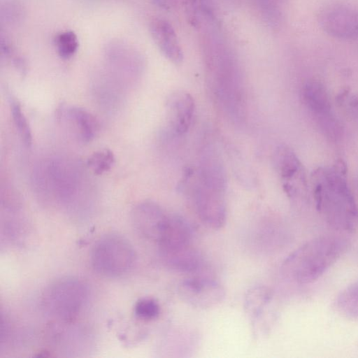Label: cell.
Instances as JSON below:
<instances>
[{
	"label": "cell",
	"mask_w": 358,
	"mask_h": 358,
	"mask_svg": "<svg viewBox=\"0 0 358 358\" xmlns=\"http://www.w3.org/2000/svg\"><path fill=\"white\" fill-rule=\"evenodd\" d=\"M205 48L210 87L222 110L233 120H241L245 110L244 87L234 56L217 36L210 35Z\"/></svg>",
	"instance_id": "1"
},
{
	"label": "cell",
	"mask_w": 358,
	"mask_h": 358,
	"mask_svg": "<svg viewBox=\"0 0 358 358\" xmlns=\"http://www.w3.org/2000/svg\"><path fill=\"white\" fill-rule=\"evenodd\" d=\"M9 105L11 116L17 132L27 147H30L32 143L31 131L28 121L22 110V107L17 99L10 96Z\"/></svg>",
	"instance_id": "18"
},
{
	"label": "cell",
	"mask_w": 358,
	"mask_h": 358,
	"mask_svg": "<svg viewBox=\"0 0 358 358\" xmlns=\"http://www.w3.org/2000/svg\"><path fill=\"white\" fill-rule=\"evenodd\" d=\"M273 161L285 192L290 197L295 196L299 185H305L302 166L297 156L290 148L280 145L273 153Z\"/></svg>",
	"instance_id": "10"
},
{
	"label": "cell",
	"mask_w": 358,
	"mask_h": 358,
	"mask_svg": "<svg viewBox=\"0 0 358 358\" xmlns=\"http://www.w3.org/2000/svg\"><path fill=\"white\" fill-rule=\"evenodd\" d=\"M89 298L86 283L76 277L60 278L44 290L41 305L45 313L59 323H70L81 313Z\"/></svg>",
	"instance_id": "4"
},
{
	"label": "cell",
	"mask_w": 358,
	"mask_h": 358,
	"mask_svg": "<svg viewBox=\"0 0 358 358\" xmlns=\"http://www.w3.org/2000/svg\"><path fill=\"white\" fill-rule=\"evenodd\" d=\"M194 101L187 92L177 90L170 94L166 102L169 129L173 136L185 134L192 123Z\"/></svg>",
	"instance_id": "12"
},
{
	"label": "cell",
	"mask_w": 358,
	"mask_h": 358,
	"mask_svg": "<svg viewBox=\"0 0 358 358\" xmlns=\"http://www.w3.org/2000/svg\"><path fill=\"white\" fill-rule=\"evenodd\" d=\"M349 105L354 113L358 115V96H352L349 100Z\"/></svg>",
	"instance_id": "25"
},
{
	"label": "cell",
	"mask_w": 358,
	"mask_h": 358,
	"mask_svg": "<svg viewBox=\"0 0 358 358\" xmlns=\"http://www.w3.org/2000/svg\"><path fill=\"white\" fill-rule=\"evenodd\" d=\"M151 37L161 53L169 62L180 65L184 55L172 24L163 18L152 19L149 25Z\"/></svg>",
	"instance_id": "13"
},
{
	"label": "cell",
	"mask_w": 358,
	"mask_h": 358,
	"mask_svg": "<svg viewBox=\"0 0 358 358\" xmlns=\"http://www.w3.org/2000/svg\"><path fill=\"white\" fill-rule=\"evenodd\" d=\"M345 239L335 236H321L306 242L284 261L282 275L299 284L311 283L320 278L346 251Z\"/></svg>",
	"instance_id": "3"
},
{
	"label": "cell",
	"mask_w": 358,
	"mask_h": 358,
	"mask_svg": "<svg viewBox=\"0 0 358 358\" xmlns=\"http://www.w3.org/2000/svg\"><path fill=\"white\" fill-rule=\"evenodd\" d=\"M316 171L315 199L327 222L336 230L352 232L358 226V208L345 179V168Z\"/></svg>",
	"instance_id": "2"
},
{
	"label": "cell",
	"mask_w": 358,
	"mask_h": 358,
	"mask_svg": "<svg viewBox=\"0 0 358 358\" xmlns=\"http://www.w3.org/2000/svg\"><path fill=\"white\" fill-rule=\"evenodd\" d=\"M336 303L343 313L358 318V282L343 290L338 297Z\"/></svg>",
	"instance_id": "20"
},
{
	"label": "cell",
	"mask_w": 358,
	"mask_h": 358,
	"mask_svg": "<svg viewBox=\"0 0 358 358\" xmlns=\"http://www.w3.org/2000/svg\"><path fill=\"white\" fill-rule=\"evenodd\" d=\"M178 294L188 305L201 309L213 308L225 297L224 287L217 281L206 278H192L178 286Z\"/></svg>",
	"instance_id": "7"
},
{
	"label": "cell",
	"mask_w": 358,
	"mask_h": 358,
	"mask_svg": "<svg viewBox=\"0 0 358 358\" xmlns=\"http://www.w3.org/2000/svg\"><path fill=\"white\" fill-rule=\"evenodd\" d=\"M135 259V251L130 242L122 236L114 234L100 238L90 253L93 268L108 277L127 273L133 266Z\"/></svg>",
	"instance_id": "5"
},
{
	"label": "cell",
	"mask_w": 358,
	"mask_h": 358,
	"mask_svg": "<svg viewBox=\"0 0 358 358\" xmlns=\"http://www.w3.org/2000/svg\"><path fill=\"white\" fill-rule=\"evenodd\" d=\"M190 195L195 210L203 224L213 229L222 228L226 221L225 192L199 182L193 169H187L180 185Z\"/></svg>",
	"instance_id": "6"
},
{
	"label": "cell",
	"mask_w": 358,
	"mask_h": 358,
	"mask_svg": "<svg viewBox=\"0 0 358 358\" xmlns=\"http://www.w3.org/2000/svg\"><path fill=\"white\" fill-rule=\"evenodd\" d=\"M113 152L109 149L94 152L87 159V165L96 175H101L111 169L115 164Z\"/></svg>",
	"instance_id": "21"
},
{
	"label": "cell",
	"mask_w": 358,
	"mask_h": 358,
	"mask_svg": "<svg viewBox=\"0 0 358 358\" xmlns=\"http://www.w3.org/2000/svg\"><path fill=\"white\" fill-rule=\"evenodd\" d=\"M192 237V226L186 219L177 215H169L163 234L157 243L159 251L190 245Z\"/></svg>",
	"instance_id": "15"
},
{
	"label": "cell",
	"mask_w": 358,
	"mask_h": 358,
	"mask_svg": "<svg viewBox=\"0 0 358 358\" xmlns=\"http://www.w3.org/2000/svg\"><path fill=\"white\" fill-rule=\"evenodd\" d=\"M168 218L169 215L163 209L152 201L139 203L131 215V223L137 234L157 243L163 234Z\"/></svg>",
	"instance_id": "9"
},
{
	"label": "cell",
	"mask_w": 358,
	"mask_h": 358,
	"mask_svg": "<svg viewBox=\"0 0 358 358\" xmlns=\"http://www.w3.org/2000/svg\"><path fill=\"white\" fill-rule=\"evenodd\" d=\"M302 99L307 108L317 117L327 134H332L338 128L331 113L327 92L321 83L316 80L307 82L302 89Z\"/></svg>",
	"instance_id": "11"
},
{
	"label": "cell",
	"mask_w": 358,
	"mask_h": 358,
	"mask_svg": "<svg viewBox=\"0 0 358 358\" xmlns=\"http://www.w3.org/2000/svg\"><path fill=\"white\" fill-rule=\"evenodd\" d=\"M319 23L332 37L342 40L358 38V11L344 4H331L319 15Z\"/></svg>",
	"instance_id": "8"
},
{
	"label": "cell",
	"mask_w": 358,
	"mask_h": 358,
	"mask_svg": "<svg viewBox=\"0 0 358 358\" xmlns=\"http://www.w3.org/2000/svg\"><path fill=\"white\" fill-rule=\"evenodd\" d=\"M153 4L164 10L171 9L175 4V0H150Z\"/></svg>",
	"instance_id": "24"
},
{
	"label": "cell",
	"mask_w": 358,
	"mask_h": 358,
	"mask_svg": "<svg viewBox=\"0 0 358 358\" xmlns=\"http://www.w3.org/2000/svg\"><path fill=\"white\" fill-rule=\"evenodd\" d=\"M67 117L83 142H91L98 135L100 128L99 121L87 110L80 107H71L67 110Z\"/></svg>",
	"instance_id": "16"
},
{
	"label": "cell",
	"mask_w": 358,
	"mask_h": 358,
	"mask_svg": "<svg viewBox=\"0 0 358 358\" xmlns=\"http://www.w3.org/2000/svg\"><path fill=\"white\" fill-rule=\"evenodd\" d=\"M159 252L164 265L176 272L193 273L200 269L203 263L201 254L192 244Z\"/></svg>",
	"instance_id": "14"
},
{
	"label": "cell",
	"mask_w": 358,
	"mask_h": 358,
	"mask_svg": "<svg viewBox=\"0 0 358 358\" xmlns=\"http://www.w3.org/2000/svg\"><path fill=\"white\" fill-rule=\"evenodd\" d=\"M271 299V292L264 286H256L247 292L244 299V308L253 325L255 326L262 318Z\"/></svg>",
	"instance_id": "17"
},
{
	"label": "cell",
	"mask_w": 358,
	"mask_h": 358,
	"mask_svg": "<svg viewBox=\"0 0 358 358\" xmlns=\"http://www.w3.org/2000/svg\"><path fill=\"white\" fill-rule=\"evenodd\" d=\"M1 21L7 25L20 23L24 17L22 5L16 0H4L1 3Z\"/></svg>",
	"instance_id": "22"
},
{
	"label": "cell",
	"mask_w": 358,
	"mask_h": 358,
	"mask_svg": "<svg viewBox=\"0 0 358 358\" xmlns=\"http://www.w3.org/2000/svg\"><path fill=\"white\" fill-rule=\"evenodd\" d=\"M54 43L57 55L63 59L71 58L79 45L77 35L72 31H64L57 34Z\"/></svg>",
	"instance_id": "19"
},
{
	"label": "cell",
	"mask_w": 358,
	"mask_h": 358,
	"mask_svg": "<svg viewBox=\"0 0 358 358\" xmlns=\"http://www.w3.org/2000/svg\"><path fill=\"white\" fill-rule=\"evenodd\" d=\"M134 313L142 320H153L159 317L160 306L155 299L143 298L136 301L134 306Z\"/></svg>",
	"instance_id": "23"
}]
</instances>
